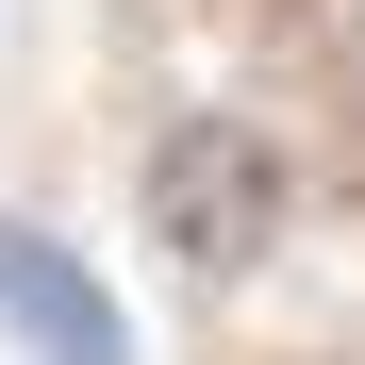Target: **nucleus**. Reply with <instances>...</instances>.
Returning a JSON list of instances; mask_svg holds the SVG:
<instances>
[{"instance_id":"nucleus-1","label":"nucleus","mask_w":365,"mask_h":365,"mask_svg":"<svg viewBox=\"0 0 365 365\" xmlns=\"http://www.w3.org/2000/svg\"><path fill=\"white\" fill-rule=\"evenodd\" d=\"M150 250H166V282H250L266 250H282V216H299V166H282V133L266 116H232V100H200V116H166L150 133Z\"/></svg>"},{"instance_id":"nucleus-2","label":"nucleus","mask_w":365,"mask_h":365,"mask_svg":"<svg viewBox=\"0 0 365 365\" xmlns=\"http://www.w3.org/2000/svg\"><path fill=\"white\" fill-rule=\"evenodd\" d=\"M0 332H17L34 365H133V332H116L100 266L67 250V232H34V216H0Z\"/></svg>"}]
</instances>
